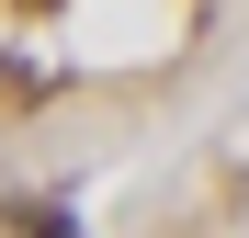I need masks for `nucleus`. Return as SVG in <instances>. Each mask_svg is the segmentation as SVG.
Wrapping results in <instances>:
<instances>
[{
  "instance_id": "f03ea898",
  "label": "nucleus",
  "mask_w": 249,
  "mask_h": 238,
  "mask_svg": "<svg viewBox=\"0 0 249 238\" xmlns=\"http://www.w3.org/2000/svg\"><path fill=\"white\" fill-rule=\"evenodd\" d=\"M12 12H57V0H12Z\"/></svg>"
},
{
  "instance_id": "f257e3e1",
  "label": "nucleus",
  "mask_w": 249,
  "mask_h": 238,
  "mask_svg": "<svg viewBox=\"0 0 249 238\" xmlns=\"http://www.w3.org/2000/svg\"><path fill=\"white\" fill-rule=\"evenodd\" d=\"M0 216H12V238H79L57 204H34V193H23V204H0Z\"/></svg>"
}]
</instances>
